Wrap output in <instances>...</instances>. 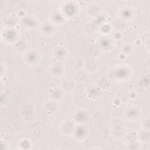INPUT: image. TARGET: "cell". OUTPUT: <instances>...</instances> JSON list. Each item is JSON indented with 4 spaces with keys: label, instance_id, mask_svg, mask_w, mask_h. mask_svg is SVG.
<instances>
[{
    "label": "cell",
    "instance_id": "cell-12",
    "mask_svg": "<svg viewBox=\"0 0 150 150\" xmlns=\"http://www.w3.org/2000/svg\"><path fill=\"white\" fill-rule=\"evenodd\" d=\"M48 71L52 77L60 78L64 75L65 69L62 63L56 62L50 66Z\"/></svg>",
    "mask_w": 150,
    "mask_h": 150
},
{
    "label": "cell",
    "instance_id": "cell-9",
    "mask_svg": "<svg viewBox=\"0 0 150 150\" xmlns=\"http://www.w3.org/2000/svg\"><path fill=\"white\" fill-rule=\"evenodd\" d=\"M48 96L50 100L59 103L63 101L66 97L64 89L59 86L50 87L48 91Z\"/></svg>",
    "mask_w": 150,
    "mask_h": 150
},
{
    "label": "cell",
    "instance_id": "cell-14",
    "mask_svg": "<svg viewBox=\"0 0 150 150\" xmlns=\"http://www.w3.org/2000/svg\"><path fill=\"white\" fill-rule=\"evenodd\" d=\"M89 119V113L84 109H80L74 112L73 121L77 124H85Z\"/></svg>",
    "mask_w": 150,
    "mask_h": 150
},
{
    "label": "cell",
    "instance_id": "cell-10",
    "mask_svg": "<svg viewBox=\"0 0 150 150\" xmlns=\"http://www.w3.org/2000/svg\"><path fill=\"white\" fill-rule=\"evenodd\" d=\"M142 114L141 108L137 105H131L126 107L123 112V116L125 120L135 121L138 120Z\"/></svg>",
    "mask_w": 150,
    "mask_h": 150
},
{
    "label": "cell",
    "instance_id": "cell-6",
    "mask_svg": "<svg viewBox=\"0 0 150 150\" xmlns=\"http://www.w3.org/2000/svg\"><path fill=\"white\" fill-rule=\"evenodd\" d=\"M89 130L85 124L76 123L71 132V135L78 141H83L88 137Z\"/></svg>",
    "mask_w": 150,
    "mask_h": 150
},
{
    "label": "cell",
    "instance_id": "cell-16",
    "mask_svg": "<svg viewBox=\"0 0 150 150\" xmlns=\"http://www.w3.org/2000/svg\"><path fill=\"white\" fill-rule=\"evenodd\" d=\"M134 46L129 42H125L123 43L121 47L120 53L125 56H130L134 52Z\"/></svg>",
    "mask_w": 150,
    "mask_h": 150
},
{
    "label": "cell",
    "instance_id": "cell-17",
    "mask_svg": "<svg viewBox=\"0 0 150 150\" xmlns=\"http://www.w3.org/2000/svg\"><path fill=\"white\" fill-rule=\"evenodd\" d=\"M137 138H138V141L139 142L142 143H145L148 142L149 139V129H144L142 128V129L139 131L137 135H136Z\"/></svg>",
    "mask_w": 150,
    "mask_h": 150
},
{
    "label": "cell",
    "instance_id": "cell-11",
    "mask_svg": "<svg viewBox=\"0 0 150 150\" xmlns=\"http://www.w3.org/2000/svg\"><path fill=\"white\" fill-rule=\"evenodd\" d=\"M68 55V50L66 46L63 45L56 46L52 51V56L56 62L62 63L65 60Z\"/></svg>",
    "mask_w": 150,
    "mask_h": 150
},
{
    "label": "cell",
    "instance_id": "cell-3",
    "mask_svg": "<svg viewBox=\"0 0 150 150\" xmlns=\"http://www.w3.org/2000/svg\"><path fill=\"white\" fill-rule=\"evenodd\" d=\"M22 59L25 63L29 67L38 66L42 60V55L40 52L36 48L31 47L24 51Z\"/></svg>",
    "mask_w": 150,
    "mask_h": 150
},
{
    "label": "cell",
    "instance_id": "cell-2",
    "mask_svg": "<svg viewBox=\"0 0 150 150\" xmlns=\"http://www.w3.org/2000/svg\"><path fill=\"white\" fill-rule=\"evenodd\" d=\"M132 67L127 64L117 65L111 73L112 77L117 81L125 82L129 80L132 76Z\"/></svg>",
    "mask_w": 150,
    "mask_h": 150
},
{
    "label": "cell",
    "instance_id": "cell-4",
    "mask_svg": "<svg viewBox=\"0 0 150 150\" xmlns=\"http://www.w3.org/2000/svg\"><path fill=\"white\" fill-rule=\"evenodd\" d=\"M20 38V32L15 26H4L1 31V39L4 43L12 45Z\"/></svg>",
    "mask_w": 150,
    "mask_h": 150
},
{
    "label": "cell",
    "instance_id": "cell-15",
    "mask_svg": "<svg viewBox=\"0 0 150 150\" xmlns=\"http://www.w3.org/2000/svg\"><path fill=\"white\" fill-rule=\"evenodd\" d=\"M21 24L26 28H33L35 26L38 27L39 24H38L36 19L32 16H28L26 15L24 17L21 18L20 20Z\"/></svg>",
    "mask_w": 150,
    "mask_h": 150
},
{
    "label": "cell",
    "instance_id": "cell-1",
    "mask_svg": "<svg viewBox=\"0 0 150 150\" xmlns=\"http://www.w3.org/2000/svg\"><path fill=\"white\" fill-rule=\"evenodd\" d=\"M59 12L66 20L76 19L80 13V4L74 1H66L61 3L58 9Z\"/></svg>",
    "mask_w": 150,
    "mask_h": 150
},
{
    "label": "cell",
    "instance_id": "cell-7",
    "mask_svg": "<svg viewBox=\"0 0 150 150\" xmlns=\"http://www.w3.org/2000/svg\"><path fill=\"white\" fill-rule=\"evenodd\" d=\"M57 27V26L48 19L39 23L38 29L39 33L42 36L44 37H50L56 33Z\"/></svg>",
    "mask_w": 150,
    "mask_h": 150
},
{
    "label": "cell",
    "instance_id": "cell-8",
    "mask_svg": "<svg viewBox=\"0 0 150 150\" xmlns=\"http://www.w3.org/2000/svg\"><path fill=\"white\" fill-rule=\"evenodd\" d=\"M115 40L110 36L103 35L98 41V46L103 53L111 52L115 47Z\"/></svg>",
    "mask_w": 150,
    "mask_h": 150
},
{
    "label": "cell",
    "instance_id": "cell-5",
    "mask_svg": "<svg viewBox=\"0 0 150 150\" xmlns=\"http://www.w3.org/2000/svg\"><path fill=\"white\" fill-rule=\"evenodd\" d=\"M117 15L121 21L128 22L135 19L137 16V11L133 6L125 5L118 9Z\"/></svg>",
    "mask_w": 150,
    "mask_h": 150
},
{
    "label": "cell",
    "instance_id": "cell-13",
    "mask_svg": "<svg viewBox=\"0 0 150 150\" xmlns=\"http://www.w3.org/2000/svg\"><path fill=\"white\" fill-rule=\"evenodd\" d=\"M83 67L87 73H93L99 69L100 67V62L97 58H90L84 62Z\"/></svg>",
    "mask_w": 150,
    "mask_h": 150
},
{
    "label": "cell",
    "instance_id": "cell-18",
    "mask_svg": "<svg viewBox=\"0 0 150 150\" xmlns=\"http://www.w3.org/2000/svg\"><path fill=\"white\" fill-rule=\"evenodd\" d=\"M33 145V143L32 141L27 138H23L21 139L18 141V148L22 149H30L32 148Z\"/></svg>",
    "mask_w": 150,
    "mask_h": 150
},
{
    "label": "cell",
    "instance_id": "cell-19",
    "mask_svg": "<svg viewBox=\"0 0 150 150\" xmlns=\"http://www.w3.org/2000/svg\"><path fill=\"white\" fill-rule=\"evenodd\" d=\"M101 33L104 36H109L112 31V26L108 23H104L100 28Z\"/></svg>",
    "mask_w": 150,
    "mask_h": 150
}]
</instances>
